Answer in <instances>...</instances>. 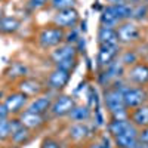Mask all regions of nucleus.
<instances>
[{
  "label": "nucleus",
  "instance_id": "nucleus-12",
  "mask_svg": "<svg viewBox=\"0 0 148 148\" xmlns=\"http://www.w3.org/2000/svg\"><path fill=\"white\" fill-rule=\"evenodd\" d=\"M19 121L22 123V126H25L30 130L40 129L46 123L43 114L31 113V111H28V110H24V111H21V113H19Z\"/></svg>",
  "mask_w": 148,
  "mask_h": 148
},
{
  "label": "nucleus",
  "instance_id": "nucleus-11",
  "mask_svg": "<svg viewBox=\"0 0 148 148\" xmlns=\"http://www.w3.org/2000/svg\"><path fill=\"white\" fill-rule=\"evenodd\" d=\"M127 80L135 83V84H139V86H144L148 83V65L147 64H133L127 73Z\"/></svg>",
  "mask_w": 148,
  "mask_h": 148
},
{
  "label": "nucleus",
  "instance_id": "nucleus-10",
  "mask_svg": "<svg viewBox=\"0 0 148 148\" xmlns=\"http://www.w3.org/2000/svg\"><path fill=\"white\" fill-rule=\"evenodd\" d=\"M71 79V73L65 71V70H61V68H55L47 77V84L49 88L53 89V90H61L64 89L65 86L68 84Z\"/></svg>",
  "mask_w": 148,
  "mask_h": 148
},
{
  "label": "nucleus",
  "instance_id": "nucleus-13",
  "mask_svg": "<svg viewBox=\"0 0 148 148\" xmlns=\"http://www.w3.org/2000/svg\"><path fill=\"white\" fill-rule=\"evenodd\" d=\"M73 58H77V49L71 43L59 45L52 52V61L55 64L61 62V61H65V59H73Z\"/></svg>",
  "mask_w": 148,
  "mask_h": 148
},
{
  "label": "nucleus",
  "instance_id": "nucleus-20",
  "mask_svg": "<svg viewBox=\"0 0 148 148\" xmlns=\"http://www.w3.org/2000/svg\"><path fill=\"white\" fill-rule=\"evenodd\" d=\"M21 22L16 18L3 16L0 18V34H14L19 30Z\"/></svg>",
  "mask_w": 148,
  "mask_h": 148
},
{
  "label": "nucleus",
  "instance_id": "nucleus-14",
  "mask_svg": "<svg viewBox=\"0 0 148 148\" xmlns=\"http://www.w3.org/2000/svg\"><path fill=\"white\" fill-rule=\"evenodd\" d=\"M123 73V64L120 61H114L111 62L108 67L104 68V71L101 73L99 76V82L102 84H107V83H111V82H116Z\"/></svg>",
  "mask_w": 148,
  "mask_h": 148
},
{
  "label": "nucleus",
  "instance_id": "nucleus-24",
  "mask_svg": "<svg viewBox=\"0 0 148 148\" xmlns=\"http://www.w3.org/2000/svg\"><path fill=\"white\" fill-rule=\"evenodd\" d=\"M12 135V126L9 119H0V141L10 139Z\"/></svg>",
  "mask_w": 148,
  "mask_h": 148
},
{
  "label": "nucleus",
  "instance_id": "nucleus-32",
  "mask_svg": "<svg viewBox=\"0 0 148 148\" xmlns=\"http://www.w3.org/2000/svg\"><path fill=\"white\" fill-rule=\"evenodd\" d=\"M8 116H9V111L6 105L3 102H0V119H8Z\"/></svg>",
  "mask_w": 148,
  "mask_h": 148
},
{
  "label": "nucleus",
  "instance_id": "nucleus-34",
  "mask_svg": "<svg viewBox=\"0 0 148 148\" xmlns=\"http://www.w3.org/2000/svg\"><path fill=\"white\" fill-rule=\"evenodd\" d=\"M111 3H121V0H110Z\"/></svg>",
  "mask_w": 148,
  "mask_h": 148
},
{
  "label": "nucleus",
  "instance_id": "nucleus-19",
  "mask_svg": "<svg viewBox=\"0 0 148 148\" xmlns=\"http://www.w3.org/2000/svg\"><path fill=\"white\" fill-rule=\"evenodd\" d=\"M98 40L101 45H119L117 31L113 27H101L98 31Z\"/></svg>",
  "mask_w": 148,
  "mask_h": 148
},
{
  "label": "nucleus",
  "instance_id": "nucleus-18",
  "mask_svg": "<svg viewBox=\"0 0 148 148\" xmlns=\"http://www.w3.org/2000/svg\"><path fill=\"white\" fill-rule=\"evenodd\" d=\"M68 136L76 142L84 141L86 138L90 136V129L86 123H74V125L68 129Z\"/></svg>",
  "mask_w": 148,
  "mask_h": 148
},
{
  "label": "nucleus",
  "instance_id": "nucleus-28",
  "mask_svg": "<svg viewBox=\"0 0 148 148\" xmlns=\"http://www.w3.org/2000/svg\"><path fill=\"white\" fill-rule=\"evenodd\" d=\"M40 148H62V145H61V142L52 136H49V138H45L42 141V145Z\"/></svg>",
  "mask_w": 148,
  "mask_h": 148
},
{
  "label": "nucleus",
  "instance_id": "nucleus-16",
  "mask_svg": "<svg viewBox=\"0 0 148 148\" xmlns=\"http://www.w3.org/2000/svg\"><path fill=\"white\" fill-rule=\"evenodd\" d=\"M52 98L49 95H42V96H37L34 101H31L28 104V107L25 110L31 111V113H37V114H43L47 113L49 110H51V105H52Z\"/></svg>",
  "mask_w": 148,
  "mask_h": 148
},
{
  "label": "nucleus",
  "instance_id": "nucleus-15",
  "mask_svg": "<svg viewBox=\"0 0 148 148\" xmlns=\"http://www.w3.org/2000/svg\"><path fill=\"white\" fill-rule=\"evenodd\" d=\"M18 89L19 92H22L24 95L30 96H36V95H40L43 90V84L42 82L36 80V79H22L18 83Z\"/></svg>",
  "mask_w": 148,
  "mask_h": 148
},
{
  "label": "nucleus",
  "instance_id": "nucleus-29",
  "mask_svg": "<svg viewBox=\"0 0 148 148\" xmlns=\"http://www.w3.org/2000/svg\"><path fill=\"white\" fill-rule=\"evenodd\" d=\"M148 12V6L147 5H139L136 8H133V12H132V16L136 18V19H142Z\"/></svg>",
  "mask_w": 148,
  "mask_h": 148
},
{
  "label": "nucleus",
  "instance_id": "nucleus-33",
  "mask_svg": "<svg viewBox=\"0 0 148 148\" xmlns=\"http://www.w3.org/2000/svg\"><path fill=\"white\" fill-rule=\"evenodd\" d=\"M88 148H110L108 147V142L105 144V142H93V144H90Z\"/></svg>",
  "mask_w": 148,
  "mask_h": 148
},
{
  "label": "nucleus",
  "instance_id": "nucleus-37",
  "mask_svg": "<svg viewBox=\"0 0 148 148\" xmlns=\"http://www.w3.org/2000/svg\"><path fill=\"white\" fill-rule=\"evenodd\" d=\"M145 147H147V148H148V145H145Z\"/></svg>",
  "mask_w": 148,
  "mask_h": 148
},
{
  "label": "nucleus",
  "instance_id": "nucleus-27",
  "mask_svg": "<svg viewBox=\"0 0 148 148\" xmlns=\"http://www.w3.org/2000/svg\"><path fill=\"white\" fill-rule=\"evenodd\" d=\"M136 59H138V55H136V53H135L133 51H127L125 55H123V58H121L120 62H121L123 65H133L135 62H136Z\"/></svg>",
  "mask_w": 148,
  "mask_h": 148
},
{
  "label": "nucleus",
  "instance_id": "nucleus-21",
  "mask_svg": "<svg viewBox=\"0 0 148 148\" xmlns=\"http://www.w3.org/2000/svg\"><path fill=\"white\" fill-rule=\"evenodd\" d=\"M132 125V121L129 119H113L108 123V132L111 133V136L123 133L129 126Z\"/></svg>",
  "mask_w": 148,
  "mask_h": 148
},
{
  "label": "nucleus",
  "instance_id": "nucleus-30",
  "mask_svg": "<svg viewBox=\"0 0 148 148\" xmlns=\"http://www.w3.org/2000/svg\"><path fill=\"white\" fill-rule=\"evenodd\" d=\"M138 139L141 144H145L148 145V126L147 127H142L139 129V133H138Z\"/></svg>",
  "mask_w": 148,
  "mask_h": 148
},
{
  "label": "nucleus",
  "instance_id": "nucleus-23",
  "mask_svg": "<svg viewBox=\"0 0 148 148\" xmlns=\"http://www.w3.org/2000/svg\"><path fill=\"white\" fill-rule=\"evenodd\" d=\"M27 67L25 65H22L19 62H14L6 71V77L8 79H21V77H25V74H27Z\"/></svg>",
  "mask_w": 148,
  "mask_h": 148
},
{
  "label": "nucleus",
  "instance_id": "nucleus-2",
  "mask_svg": "<svg viewBox=\"0 0 148 148\" xmlns=\"http://www.w3.org/2000/svg\"><path fill=\"white\" fill-rule=\"evenodd\" d=\"M148 99L147 90L142 88H130V86H126L123 89V102H125V107L127 110H133L142 104H145V101Z\"/></svg>",
  "mask_w": 148,
  "mask_h": 148
},
{
  "label": "nucleus",
  "instance_id": "nucleus-31",
  "mask_svg": "<svg viewBox=\"0 0 148 148\" xmlns=\"http://www.w3.org/2000/svg\"><path fill=\"white\" fill-rule=\"evenodd\" d=\"M47 2H49V0H30V2H28V6H30L31 9L37 10V9H42Z\"/></svg>",
  "mask_w": 148,
  "mask_h": 148
},
{
  "label": "nucleus",
  "instance_id": "nucleus-35",
  "mask_svg": "<svg viewBox=\"0 0 148 148\" xmlns=\"http://www.w3.org/2000/svg\"><path fill=\"white\" fill-rule=\"evenodd\" d=\"M2 98H3V92H2V90H0V99H2Z\"/></svg>",
  "mask_w": 148,
  "mask_h": 148
},
{
  "label": "nucleus",
  "instance_id": "nucleus-4",
  "mask_svg": "<svg viewBox=\"0 0 148 148\" xmlns=\"http://www.w3.org/2000/svg\"><path fill=\"white\" fill-rule=\"evenodd\" d=\"M76 107V101L70 95H59L56 99H53L51 105V113L53 117H65L71 113V110Z\"/></svg>",
  "mask_w": 148,
  "mask_h": 148
},
{
  "label": "nucleus",
  "instance_id": "nucleus-17",
  "mask_svg": "<svg viewBox=\"0 0 148 148\" xmlns=\"http://www.w3.org/2000/svg\"><path fill=\"white\" fill-rule=\"evenodd\" d=\"M129 120L138 129L147 127L148 126V104H142L136 108H133V113L129 116Z\"/></svg>",
  "mask_w": 148,
  "mask_h": 148
},
{
  "label": "nucleus",
  "instance_id": "nucleus-26",
  "mask_svg": "<svg viewBox=\"0 0 148 148\" xmlns=\"http://www.w3.org/2000/svg\"><path fill=\"white\" fill-rule=\"evenodd\" d=\"M77 65V58H73V59H65V61H61V62L55 64V68H61V70H65V71H73Z\"/></svg>",
  "mask_w": 148,
  "mask_h": 148
},
{
  "label": "nucleus",
  "instance_id": "nucleus-6",
  "mask_svg": "<svg viewBox=\"0 0 148 148\" xmlns=\"http://www.w3.org/2000/svg\"><path fill=\"white\" fill-rule=\"evenodd\" d=\"M53 22L55 25L59 28H74L76 24L79 22V12L70 8V9H64V10H58L56 15L53 16Z\"/></svg>",
  "mask_w": 148,
  "mask_h": 148
},
{
  "label": "nucleus",
  "instance_id": "nucleus-25",
  "mask_svg": "<svg viewBox=\"0 0 148 148\" xmlns=\"http://www.w3.org/2000/svg\"><path fill=\"white\" fill-rule=\"evenodd\" d=\"M76 0H51V6L55 10H64V9H70L74 8Z\"/></svg>",
  "mask_w": 148,
  "mask_h": 148
},
{
  "label": "nucleus",
  "instance_id": "nucleus-36",
  "mask_svg": "<svg viewBox=\"0 0 148 148\" xmlns=\"http://www.w3.org/2000/svg\"><path fill=\"white\" fill-rule=\"evenodd\" d=\"M147 95H148V90H147Z\"/></svg>",
  "mask_w": 148,
  "mask_h": 148
},
{
  "label": "nucleus",
  "instance_id": "nucleus-1",
  "mask_svg": "<svg viewBox=\"0 0 148 148\" xmlns=\"http://www.w3.org/2000/svg\"><path fill=\"white\" fill-rule=\"evenodd\" d=\"M65 40V31L59 27H46L39 34V43L42 47H56Z\"/></svg>",
  "mask_w": 148,
  "mask_h": 148
},
{
  "label": "nucleus",
  "instance_id": "nucleus-5",
  "mask_svg": "<svg viewBox=\"0 0 148 148\" xmlns=\"http://www.w3.org/2000/svg\"><path fill=\"white\" fill-rule=\"evenodd\" d=\"M138 133H139V129H138L136 126L130 125L123 133L113 136L116 147H117V148H135V147L139 144Z\"/></svg>",
  "mask_w": 148,
  "mask_h": 148
},
{
  "label": "nucleus",
  "instance_id": "nucleus-22",
  "mask_svg": "<svg viewBox=\"0 0 148 148\" xmlns=\"http://www.w3.org/2000/svg\"><path fill=\"white\" fill-rule=\"evenodd\" d=\"M68 117L76 121V123H84L86 120L90 119V107H83V105H76L71 113L68 114Z\"/></svg>",
  "mask_w": 148,
  "mask_h": 148
},
{
  "label": "nucleus",
  "instance_id": "nucleus-9",
  "mask_svg": "<svg viewBox=\"0 0 148 148\" xmlns=\"http://www.w3.org/2000/svg\"><path fill=\"white\" fill-rule=\"evenodd\" d=\"M119 55V45H101L98 51V65L101 68L108 67L114 62Z\"/></svg>",
  "mask_w": 148,
  "mask_h": 148
},
{
  "label": "nucleus",
  "instance_id": "nucleus-7",
  "mask_svg": "<svg viewBox=\"0 0 148 148\" xmlns=\"http://www.w3.org/2000/svg\"><path fill=\"white\" fill-rule=\"evenodd\" d=\"M10 126H12V135H10V141L15 145H25L31 139V130L27 129L25 126H22V123L19 119L10 120Z\"/></svg>",
  "mask_w": 148,
  "mask_h": 148
},
{
  "label": "nucleus",
  "instance_id": "nucleus-8",
  "mask_svg": "<svg viewBox=\"0 0 148 148\" xmlns=\"http://www.w3.org/2000/svg\"><path fill=\"white\" fill-rule=\"evenodd\" d=\"M28 102V96L24 95L22 92H15V93H10L5 98V105L9 111V114H19L22 108L27 105Z\"/></svg>",
  "mask_w": 148,
  "mask_h": 148
},
{
  "label": "nucleus",
  "instance_id": "nucleus-3",
  "mask_svg": "<svg viewBox=\"0 0 148 148\" xmlns=\"http://www.w3.org/2000/svg\"><path fill=\"white\" fill-rule=\"evenodd\" d=\"M116 31H117V37H119V43H125V45L138 42L141 37L139 28L130 21L120 22L119 27L116 28Z\"/></svg>",
  "mask_w": 148,
  "mask_h": 148
}]
</instances>
